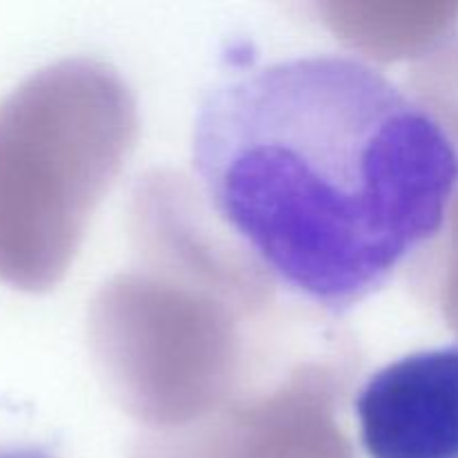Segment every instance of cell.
I'll list each match as a JSON object with an SVG mask.
<instances>
[{"instance_id":"7a4b0ae2","label":"cell","mask_w":458,"mask_h":458,"mask_svg":"<svg viewBox=\"0 0 458 458\" xmlns=\"http://www.w3.org/2000/svg\"><path fill=\"white\" fill-rule=\"evenodd\" d=\"M97 70L63 63L0 103V282L47 289L121 152L97 143Z\"/></svg>"},{"instance_id":"277c9868","label":"cell","mask_w":458,"mask_h":458,"mask_svg":"<svg viewBox=\"0 0 458 458\" xmlns=\"http://www.w3.org/2000/svg\"><path fill=\"white\" fill-rule=\"evenodd\" d=\"M450 231L447 242L443 246V311H445L450 325L458 331V197L450 213Z\"/></svg>"},{"instance_id":"3957f363","label":"cell","mask_w":458,"mask_h":458,"mask_svg":"<svg viewBox=\"0 0 458 458\" xmlns=\"http://www.w3.org/2000/svg\"><path fill=\"white\" fill-rule=\"evenodd\" d=\"M356 411L369 458H458V344L380 369Z\"/></svg>"},{"instance_id":"6da1fadb","label":"cell","mask_w":458,"mask_h":458,"mask_svg":"<svg viewBox=\"0 0 458 458\" xmlns=\"http://www.w3.org/2000/svg\"><path fill=\"white\" fill-rule=\"evenodd\" d=\"M192 165L250 262L329 316L438 240L458 197V146L441 119L367 63L329 54L215 85Z\"/></svg>"}]
</instances>
